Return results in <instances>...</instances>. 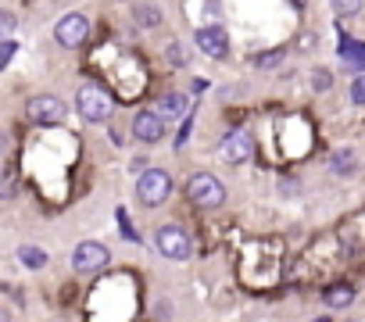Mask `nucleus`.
<instances>
[{
    "label": "nucleus",
    "mask_w": 365,
    "mask_h": 322,
    "mask_svg": "<svg viewBox=\"0 0 365 322\" xmlns=\"http://www.w3.org/2000/svg\"><path fill=\"white\" fill-rule=\"evenodd\" d=\"M329 169H333L336 176H351V172H354V150H336L333 161H329Z\"/></svg>",
    "instance_id": "obj_15"
},
{
    "label": "nucleus",
    "mask_w": 365,
    "mask_h": 322,
    "mask_svg": "<svg viewBox=\"0 0 365 322\" xmlns=\"http://www.w3.org/2000/svg\"><path fill=\"white\" fill-rule=\"evenodd\" d=\"M26 115H29V122H36V125H61V122L68 118V104H65L61 97H54V93H36V97L26 104Z\"/></svg>",
    "instance_id": "obj_5"
},
{
    "label": "nucleus",
    "mask_w": 365,
    "mask_h": 322,
    "mask_svg": "<svg viewBox=\"0 0 365 322\" xmlns=\"http://www.w3.org/2000/svg\"><path fill=\"white\" fill-rule=\"evenodd\" d=\"M290 4H294V8H304V4H308V0H290Z\"/></svg>",
    "instance_id": "obj_23"
},
{
    "label": "nucleus",
    "mask_w": 365,
    "mask_h": 322,
    "mask_svg": "<svg viewBox=\"0 0 365 322\" xmlns=\"http://www.w3.org/2000/svg\"><path fill=\"white\" fill-rule=\"evenodd\" d=\"M312 76H315V79H312V83H315V90H329V83H333V79H329V72H326V68H315Z\"/></svg>",
    "instance_id": "obj_21"
},
{
    "label": "nucleus",
    "mask_w": 365,
    "mask_h": 322,
    "mask_svg": "<svg viewBox=\"0 0 365 322\" xmlns=\"http://www.w3.org/2000/svg\"><path fill=\"white\" fill-rule=\"evenodd\" d=\"M76 108H79V115H83L86 122H108L111 111H115V100H111L108 90H101V86H93V83H83V86L76 90Z\"/></svg>",
    "instance_id": "obj_1"
},
{
    "label": "nucleus",
    "mask_w": 365,
    "mask_h": 322,
    "mask_svg": "<svg viewBox=\"0 0 365 322\" xmlns=\"http://www.w3.org/2000/svg\"><path fill=\"white\" fill-rule=\"evenodd\" d=\"M158 115L168 122V118H179V115H187V93H179V90H168L158 97Z\"/></svg>",
    "instance_id": "obj_11"
},
{
    "label": "nucleus",
    "mask_w": 365,
    "mask_h": 322,
    "mask_svg": "<svg viewBox=\"0 0 365 322\" xmlns=\"http://www.w3.org/2000/svg\"><path fill=\"white\" fill-rule=\"evenodd\" d=\"M133 136L140 143H158L165 136V118L158 111H136L133 115Z\"/></svg>",
    "instance_id": "obj_10"
},
{
    "label": "nucleus",
    "mask_w": 365,
    "mask_h": 322,
    "mask_svg": "<svg viewBox=\"0 0 365 322\" xmlns=\"http://www.w3.org/2000/svg\"><path fill=\"white\" fill-rule=\"evenodd\" d=\"M19 261H22L26 269H43V265H47V251L26 244V247H19Z\"/></svg>",
    "instance_id": "obj_14"
},
{
    "label": "nucleus",
    "mask_w": 365,
    "mask_h": 322,
    "mask_svg": "<svg viewBox=\"0 0 365 322\" xmlns=\"http://www.w3.org/2000/svg\"><path fill=\"white\" fill-rule=\"evenodd\" d=\"M194 47L205 54V58H226L230 54V36L222 26H205L194 33Z\"/></svg>",
    "instance_id": "obj_8"
},
{
    "label": "nucleus",
    "mask_w": 365,
    "mask_h": 322,
    "mask_svg": "<svg viewBox=\"0 0 365 322\" xmlns=\"http://www.w3.org/2000/svg\"><path fill=\"white\" fill-rule=\"evenodd\" d=\"M15 51H19V43L4 36V43H0V68H4V65H8L11 58H15Z\"/></svg>",
    "instance_id": "obj_20"
},
{
    "label": "nucleus",
    "mask_w": 365,
    "mask_h": 322,
    "mask_svg": "<svg viewBox=\"0 0 365 322\" xmlns=\"http://www.w3.org/2000/svg\"><path fill=\"white\" fill-rule=\"evenodd\" d=\"M108 261H111V251L104 247V244H97V240H83L76 251H72V269L76 272H101V269H108Z\"/></svg>",
    "instance_id": "obj_7"
},
{
    "label": "nucleus",
    "mask_w": 365,
    "mask_h": 322,
    "mask_svg": "<svg viewBox=\"0 0 365 322\" xmlns=\"http://www.w3.org/2000/svg\"><path fill=\"white\" fill-rule=\"evenodd\" d=\"M154 251L161 258H168V261H187L194 254V240H190V233L182 226H161L154 233Z\"/></svg>",
    "instance_id": "obj_2"
},
{
    "label": "nucleus",
    "mask_w": 365,
    "mask_h": 322,
    "mask_svg": "<svg viewBox=\"0 0 365 322\" xmlns=\"http://www.w3.org/2000/svg\"><path fill=\"white\" fill-rule=\"evenodd\" d=\"M279 61H283V51H272V54H255V58H251V65H255V68H276Z\"/></svg>",
    "instance_id": "obj_17"
},
{
    "label": "nucleus",
    "mask_w": 365,
    "mask_h": 322,
    "mask_svg": "<svg viewBox=\"0 0 365 322\" xmlns=\"http://www.w3.org/2000/svg\"><path fill=\"white\" fill-rule=\"evenodd\" d=\"M15 26H19V19H15L11 11L0 8V36H11V33H15Z\"/></svg>",
    "instance_id": "obj_19"
},
{
    "label": "nucleus",
    "mask_w": 365,
    "mask_h": 322,
    "mask_svg": "<svg viewBox=\"0 0 365 322\" xmlns=\"http://www.w3.org/2000/svg\"><path fill=\"white\" fill-rule=\"evenodd\" d=\"M133 19H136V26H140V29H158V22H161V11H158V4H147V0H136V4H133Z\"/></svg>",
    "instance_id": "obj_13"
},
{
    "label": "nucleus",
    "mask_w": 365,
    "mask_h": 322,
    "mask_svg": "<svg viewBox=\"0 0 365 322\" xmlns=\"http://www.w3.org/2000/svg\"><path fill=\"white\" fill-rule=\"evenodd\" d=\"M86 36H90V19H86V15H79V11L65 15V19L54 26V40H58L65 51L83 47V43H86Z\"/></svg>",
    "instance_id": "obj_6"
},
{
    "label": "nucleus",
    "mask_w": 365,
    "mask_h": 322,
    "mask_svg": "<svg viewBox=\"0 0 365 322\" xmlns=\"http://www.w3.org/2000/svg\"><path fill=\"white\" fill-rule=\"evenodd\" d=\"M187 197H190V204H197V208H219V204L226 201V187H222L212 172H197V176L187 180Z\"/></svg>",
    "instance_id": "obj_4"
},
{
    "label": "nucleus",
    "mask_w": 365,
    "mask_h": 322,
    "mask_svg": "<svg viewBox=\"0 0 365 322\" xmlns=\"http://www.w3.org/2000/svg\"><path fill=\"white\" fill-rule=\"evenodd\" d=\"M255 154V136L251 129H233L226 140H222V157L230 161V165H244V161H251Z\"/></svg>",
    "instance_id": "obj_9"
},
{
    "label": "nucleus",
    "mask_w": 365,
    "mask_h": 322,
    "mask_svg": "<svg viewBox=\"0 0 365 322\" xmlns=\"http://www.w3.org/2000/svg\"><path fill=\"white\" fill-rule=\"evenodd\" d=\"M147 161H150V157H136V161H133V172H143V169H147Z\"/></svg>",
    "instance_id": "obj_22"
},
{
    "label": "nucleus",
    "mask_w": 365,
    "mask_h": 322,
    "mask_svg": "<svg viewBox=\"0 0 365 322\" xmlns=\"http://www.w3.org/2000/svg\"><path fill=\"white\" fill-rule=\"evenodd\" d=\"M333 4V11L340 15V19H354L361 8H365V0H329Z\"/></svg>",
    "instance_id": "obj_16"
},
{
    "label": "nucleus",
    "mask_w": 365,
    "mask_h": 322,
    "mask_svg": "<svg viewBox=\"0 0 365 322\" xmlns=\"http://www.w3.org/2000/svg\"><path fill=\"white\" fill-rule=\"evenodd\" d=\"M351 104H365V72L354 76V83H351Z\"/></svg>",
    "instance_id": "obj_18"
},
{
    "label": "nucleus",
    "mask_w": 365,
    "mask_h": 322,
    "mask_svg": "<svg viewBox=\"0 0 365 322\" xmlns=\"http://www.w3.org/2000/svg\"><path fill=\"white\" fill-rule=\"evenodd\" d=\"M322 304H326V308H333V311L351 308V304H354V286H347V283L326 286V290H322Z\"/></svg>",
    "instance_id": "obj_12"
},
{
    "label": "nucleus",
    "mask_w": 365,
    "mask_h": 322,
    "mask_svg": "<svg viewBox=\"0 0 365 322\" xmlns=\"http://www.w3.org/2000/svg\"><path fill=\"white\" fill-rule=\"evenodd\" d=\"M136 197H140V204H147V208L165 204V201L172 197V176L161 172V169H143L140 180H136Z\"/></svg>",
    "instance_id": "obj_3"
},
{
    "label": "nucleus",
    "mask_w": 365,
    "mask_h": 322,
    "mask_svg": "<svg viewBox=\"0 0 365 322\" xmlns=\"http://www.w3.org/2000/svg\"><path fill=\"white\" fill-rule=\"evenodd\" d=\"M0 318H8V311H0Z\"/></svg>",
    "instance_id": "obj_24"
}]
</instances>
